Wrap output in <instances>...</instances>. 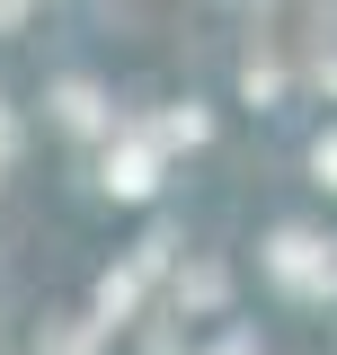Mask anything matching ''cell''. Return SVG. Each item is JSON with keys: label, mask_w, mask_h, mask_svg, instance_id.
<instances>
[{"label": "cell", "mask_w": 337, "mask_h": 355, "mask_svg": "<svg viewBox=\"0 0 337 355\" xmlns=\"http://www.w3.org/2000/svg\"><path fill=\"white\" fill-rule=\"evenodd\" d=\"M266 266H275L293 293H337V249H329V240H311V231H275Z\"/></svg>", "instance_id": "1"}, {"label": "cell", "mask_w": 337, "mask_h": 355, "mask_svg": "<svg viewBox=\"0 0 337 355\" xmlns=\"http://www.w3.org/2000/svg\"><path fill=\"white\" fill-rule=\"evenodd\" d=\"M107 187H116V196H151V142H125V151L107 160Z\"/></svg>", "instance_id": "2"}, {"label": "cell", "mask_w": 337, "mask_h": 355, "mask_svg": "<svg viewBox=\"0 0 337 355\" xmlns=\"http://www.w3.org/2000/svg\"><path fill=\"white\" fill-rule=\"evenodd\" d=\"M133 293H142V275H133V266H116V275L98 284V320H125V311H133Z\"/></svg>", "instance_id": "3"}, {"label": "cell", "mask_w": 337, "mask_h": 355, "mask_svg": "<svg viewBox=\"0 0 337 355\" xmlns=\"http://www.w3.org/2000/svg\"><path fill=\"white\" fill-rule=\"evenodd\" d=\"M62 125H107V107H98V89H62Z\"/></svg>", "instance_id": "4"}, {"label": "cell", "mask_w": 337, "mask_h": 355, "mask_svg": "<svg viewBox=\"0 0 337 355\" xmlns=\"http://www.w3.org/2000/svg\"><path fill=\"white\" fill-rule=\"evenodd\" d=\"M178 302H222V266H187V284H178Z\"/></svg>", "instance_id": "5"}, {"label": "cell", "mask_w": 337, "mask_h": 355, "mask_svg": "<svg viewBox=\"0 0 337 355\" xmlns=\"http://www.w3.org/2000/svg\"><path fill=\"white\" fill-rule=\"evenodd\" d=\"M160 133H168V142H205V116H196V107H178V116H168Z\"/></svg>", "instance_id": "6"}, {"label": "cell", "mask_w": 337, "mask_h": 355, "mask_svg": "<svg viewBox=\"0 0 337 355\" xmlns=\"http://www.w3.org/2000/svg\"><path fill=\"white\" fill-rule=\"evenodd\" d=\"M311 160H320V178L337 187V133H320V151H311Z\"/></svg>", "instance_id": "7"}, {"label": "cell", "mask_w": 337, "mask_h": 355, "mask_svg": "<svg viewBox=\"0 0 337 355\" xmlns=\"http://www.w3.org/2000/svg\"><path fill=\"white\" fill-rule=\"evenodd\" d=\"M222 355H257V338H231V347H222Z\"/></svg>", "instance_id": "8"}]
</instances>
